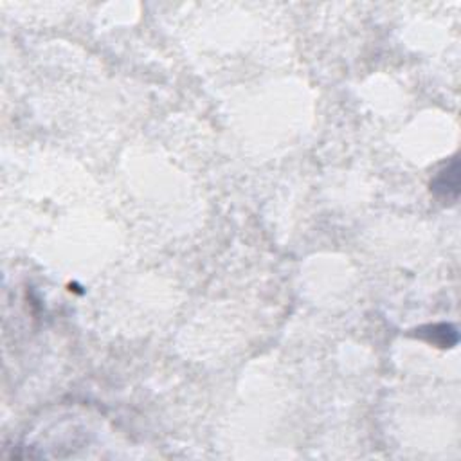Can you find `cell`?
<instances>
[{"label": "cell", "mask_w": 461, "mask_h": 461, "mask_svg": "<svg viewBox=\"0 0 461 461\" xmlns=\"http://www.w3.org/2000/svg\"><path fill=\"white\" fill-rule=\"evenodd\" d=\"M433 189H435L436 195L442 196V198L450 200V196H449L450 189H452L454 195L457 196V161L456 159L452 161V166H450V168H447L445 171H442L438 177H436V181L433 182Z\"/></svg>", "instance_id": "1"}]
</instances>
